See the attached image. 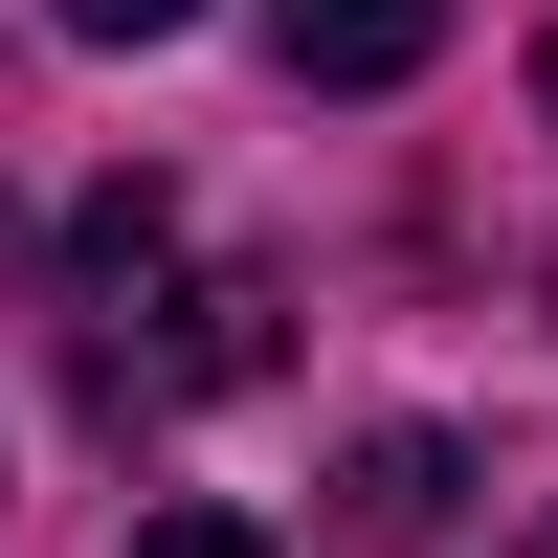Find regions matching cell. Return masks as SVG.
<instances>
[{
  "instance_id": "cell-1",
  "label": "cell",
  "mask_w": 558,
  "mask_h": 558,
  "mask_svg": "<svg viewBox=\"0 0 558 558\" xmlns=\"http://www.w3.org/2000/svg\"><path fill=\"white\" fill-rule=\"evenodd\" d=\"M268 45H291V89H402L447 45V0H268Z\"/></svg>"
},
{
  "instance_id": "cell-2",
  "label": "cell",
  "mask_w": 558,
  "mask_h": 558,
  "mask_svg": "<svg viewBox=\"0 0 558 558\" xmlns=\"http://www.w3.org/2000/svg\"><path fill=\"white\" fill-rule=\"evenodd\" d=\"M447 492H470V470H447V425H380V447L336 470V536H357V558H402V536H447Z\"/></svg>"
},
{
  "instance_id": "cell-3",
  "label": "cell",
  "mask_w": 558,
  "mask_h": 558,
  "mask_svg": "<svg viewBox=\"0 0 558 558\" xmlns=\"http://www.w3.org/2000/svg\"><path fill=\"white\" fill-rule=\"evenodd\" d=\"M134 558H268V536L223 514V492H179V514H134Z\"/></svg>"
},
{
  "instance_id": "cell-4",
  "label": "cell",
  "mask_w": 558,
  "mask_h": 558,
  "mask_svg": "<svg viewBox=\"0 0 558 558\" xmlns=\"http://www.w3.org/2000/svg\"><path fill=\"white\" fill-rule=\"evenodd\" d=\"M68 23H89V45H179L202 0H68Z\"/></svg>"
},
{
  "instance_id": "cell-5",
  "label": "cell",
  "mask_w": 558,
  "mask_h": 558,
  "mask_svg": "<svg viewBox=\"0 0 558 558\" xmlns=\"http://www.w3.org/2000/svg\"><path fill=\"white\" fill-rule=\"evenodd\" d=\"M536 112H558V23H536Z\"/></svg>"
}]
</instances>
